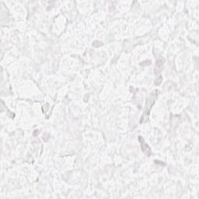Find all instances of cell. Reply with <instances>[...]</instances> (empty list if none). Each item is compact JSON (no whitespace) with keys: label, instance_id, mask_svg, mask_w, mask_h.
Here are the masks:
<instances>
[{"label":"cell","instance_id":"6da1fadb","mask_svg":"<svg viewBox=\"0 0 199 199\" xmlns=\"http://www.w3.org/2000/svg\"><path fill=\"white\" fill-rule=\"evenodd\" d=\"M156 91H154L152 94L150 95V97H149L147 99V101H146V104H145V113H144V115L143 116V118L144 117H148L149 113V110H150L152 106L153 105L155 100H156Z\"/></svg>","mask_w":199,"mask_h":199},{"label":"cell","instance_id":"7a4b0ae2","mask_svg":"<svg viewBox=\"0 0 199 199\" xmlns=\"http://www.w3.org/2000/svg\"><path fill=\"white\" fill-rule=\"evenodd\" d=\"M139 140L141 141V145H142V148H143V151L145 153L146 155L148 156H149L151 155V150H150V148L149 147L148 145H146L145 143V141H144V139H143L142 138V137L140 136L139 137Z\"/></svg>","mask_w":199,"mask_h":199},{"label":"cell","instance_id":"3957f363","mask_svg":"<svg viewBox=\"0 0 199 199\" xmlns=\"http://www.w3.org/2000/svg\"><path fill=\"white\" fill-rule=\"evenodd\" d=\"M163 58H159L157 60V63H156V67H155V73L156 74H159L162 70L163 67Z\"/></svg>","mask_w":199,"mask_h":199}]
</instances>
